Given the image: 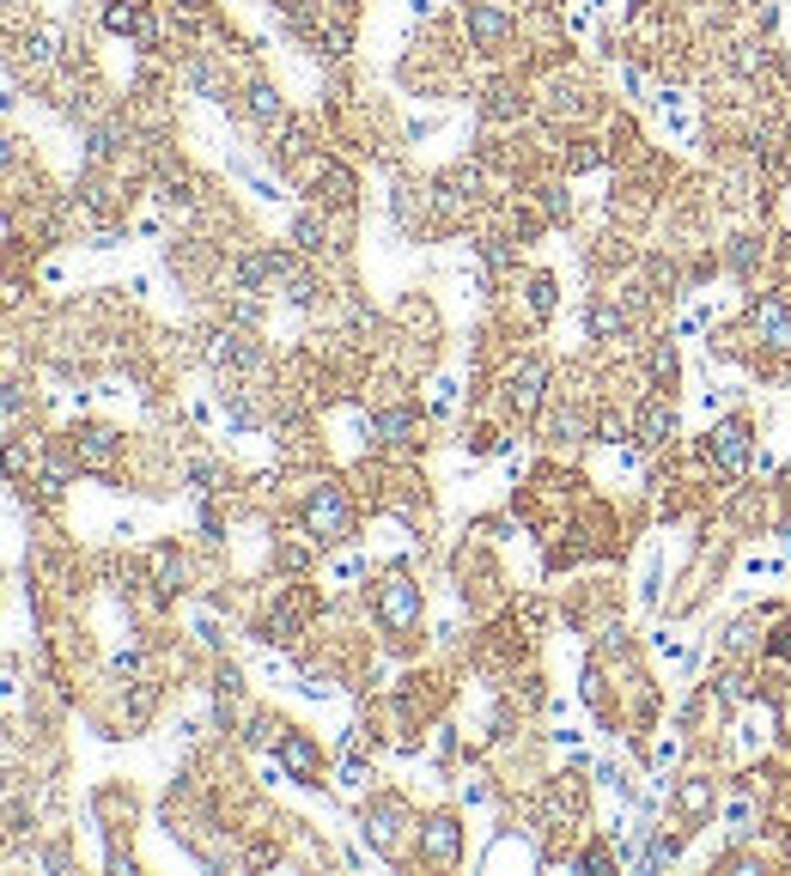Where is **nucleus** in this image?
<instances>
[{"mask_svg": "<svg viewBox=\"0 0 791 876\" xmlns=\"http://www.w3.org/2000/svg\"><path fill=\"white\" fill-rule=\"evenodd\" d=\"M651 378H658V384L676 378V354H670V347H658V354H651Z\"/></svg>", "mask_w": 791, "mask_h": 876, "instance_id": "obj_20", "label": "nucleus"}, {"mask_svg": "<svg viewBox=\"0 0 791 876\" xmlns=\"http://www.w3.org/2000/svg\"><path fill=\"white\" fill-rule=\"evenodd\" d=\"M275 761H280V767H287L299 785H323V779H316V749H311V736L287 731V736L275 743Z\"/></svg>", "mask_w": 791, "mask_h": 876, "instance_id": "obj_4", "label": "nucleus"}, {"mask_svg": "<svg viewBox=\"0 0 791 876\" xmlns=\"http://www.w3.org/2000/svg\"><path fill=\"white\" fill-rule=\"evenodd\" d=\"M469 31L481 37V49H500L512 37V13L505 7H488V0H469Z\"/></svg>", "mask_w": 791, "mask_h": 876, "instance_id": "obj_5", "label": "nucleus"}, {"mask_svg": "<svg viewBox=\"0 0 791 876\" xmlns=\"http://www.w3.org/2000/svg\"><path fill=\"white\" fill-rule=\"evenodd\" d=\"M621 329H627V317H621L615 304H591V335L597 341H615Z\"/></svg>", "mask_w": 791, "mask_h": 876, "instance_id": "obj_14", "label": "nucleus"}, {"mask_svg": "<svg viewBox=\"0 0 791 876\" xmlns=\"http://www.w3.org/2000/svg\"><path fill=\"white\" fill-rule=\"evenodd\" d=\"M74 457L86 463V469H104V463L116 457V432H104V426H86V432H74Z\"/></svg>", "mask_w": 791, "mask_h": 876, "instance_id": "obj_10", "label": "nucleus"}, {"mask_svg": "<svg viewBox=\"0 0 791 876\" xmlns=\"http://www.w3.org/2000/svg\"><path fill=\"white\" fill-rule=\"evenodd\" d=\"M706 457L725 475H743V463H749V426H743V420H718V426L706 432Z\"/></svg>", "mask_w": 791, "mask_h": 876, "instance_id": "obj_2", "label": "nucleus"}, {"mask_svg": "<svg viewBox=\"0 0 791 876\" xmlns=\"http://www.w3.org/2000/svg\"><path fill=\"white\" fill-rule=\"evenodd\" d=\"M55 43H62V37L43 25V31H31V37H25V49H19V55H25L31 67H49V62H55Z\"/></svg>", "mask_w": 791, "mask_h": 876, "instance_id": "obj_13", "label": "nucleus"}, {"mask_svg": "<svg viewBox=\"0 0 791 876\" xmlns=\"http://www.w3.org/2000/svg\"><path fill=\"white\" fill-rule=\"evenodd\" d=\"M670 439H676V414H670V408H646V420H639V445L664 451Z\"/></svg>", "mask_w": 791, "mask_h": 876, "instance_id": "obj_11", "label": "nucleus"}, {"mask_svg": "<svg viewBox=\"0 0 791 876\" xmlns=\"http://www.w3.org/2000/svg\"><path fill=\"white\" fill-rule=\"evenodd\" d=\"M597 439H603V445H621V439H627V420H615V414H609L603 426H597Z\"/></svg>", "mask_w": 791, "mask_h": 876, "instance_id": "obj_21", "label": "nucleus"}, {"mask_svg": "<svg viewBox=\"0 0 791 876\" xmlns=\"http://www.w3.org/2000/svg\"><path fill=\"white\" fill-rule=\"evenodd\" d=\"M104 25H110V31H134V25H141V13H134V0H116V7L104 13Z\"/></svg>", "mask_w": 791, "mask_h": 876, "instance_id": "obj_18", "label": "nucleus"}, {"mask_svg": "<svg viewBox=\"0 0 791 876\" xmlns=\"http://www.w3.org/2000/svg\"><path fill=\"white\" fill-rule=\"evenodd\" d=\"M371 616L383 621V633H396V640H402V633H414L421 628V585H414V578H383L378 590H371Z\"/></svg>", "mask_w": 791, "mask_h": 876, "instance_id": "obj_1", "label": "nucleus"}, {"mask_svg": "<svg viewBox=\"0 0 791 876\" xmlns=\"http://www.w3.org/2000/svg\"><path fill=\"white\" fill-rule=\"evenodd\" d=\"M213 366H256L263 359V347H256L250 335H237V329H225V335H213Z\"/></svg>", "mask_w": 791, "mask_h": 876, "instance_id": "obj_9", "label": "nucleus"}, {"mask_svg": "<svg viewBox=\"0 0 791 876\" xmlns=\"http://www.w3.org/2000/svg\"><path fill=\"white\" fill-rule=\"evenodd\" d=\"M342 7H354V0H342Z\"/></svg>", "mask_w": 791, "mask_h": 876, "instance_id": "obj_23", "label": "nucleus"}, {"mask_svg": "<svg viewBox=\"0 0 791 876\" xmlns=\"http://www.w3.org/2000/svg\"><path fill=\"white\" fill-rule=\"evenodd\" d=\"M530 304H536V317H548V311H554V280H548V275L530 280Z\"/></svg>", "mask_w": 791, "mask_h": 876, "instance_id": "obj_19", "label": "nucleus"}, {"mask_svg": "<svg viewBox=\"0 0 791 876\" xmlns=\"http://www.w3.org/2000/svg\"><path fill=\"white\" fill-rule=\"evenodd\" d=\"M457 846H463V834H457V822H450V816H433V822L421 828V858L457 864Z\"/></svg>", "mask_w": 791, "mask_h": 876, "instance_id": "obj_8", "label": "nucleus"}, {"mask_svg": "<svg viewBox=\"0 0 791 876\" xmlns=\"http://www.w3.org/2000/svg\"><path fill=\"white\" fill-rule=\"evenodd\" d=\"M512 402L524 408V414H530V408L542 402V366H524V372H517V378H512Z\"/></svg>", "mask_w": 791, "mask_h": 876, "instance_id": "obj_12", "label": "nucleus"}, {"mask_svg": "<svg viewBox=\"0 0 791 876\" xmlns=\"http://www.w3.org/2000/svg\"><path fill=\"white\" fill-rule=\"evenodd\" d=\"M250 117L263 122V129H275V122H280V92H275V86H256V92H250Z\"/></svg>", "mask_w": 791, "mask_h": 876, "instance_id": "obj_15", "label": "nucleus"}, {"mask_svg": "<svg viewBox=\"0 0 791 876\" xmlns=\"http://www.w3.org/2000/svg\"><path fill=\"white\" fill-rule=\"evenodd\" d=\"M378 432L390 439V445H409V439H414V414H378Z\"/></svg>", "mask_w": 791, "mask_h": 876, "instance_id": "obj_16", "label": "nucleus"}, {"mask_svg": "<svg viewBox=\"0 0 791 876\" xmlns=\"http://www.w3.org/2000/svg\"><path fill=\"white\" fill-rule=\"evenodd\" d=\"M402 822H409V816H402V803L383 798L378 810H366V840H371L378 852H396V840H402Z\"/></svg>", "mask_w": 791, "mask_h": 876, "instance_id": "obj_7", "label": "nucleus"}, {"mask_svg": "<svg viewBox=\"0 0 791 876\" xmlns=\"http://www.w3.org/2000/svg\"><path fill=\"white\" fill-rule=\"evenodd\" d=\"M755 329H761L767 347L791 354V304L786 299H761V304H755Z\"/></svg>", "mask_w": 791, "mask_h": 876, "instance_id": "obj_6", "label": "nucleus"}, {"mask_svg": "<svg viewBox=\"0 0 791 876\" xmlns=\"http://www.w3.org/2000/svg\"><path fill=\"white\" fill-rule=\"evenodd\" d=\"M292 244H299V250H323V225H316L311 213H304V220L292 225Z\"/></svg>", "mask_w": 791, "mask_h": 876, "instance_id": "obj_17", "label": "nucleus"}, {"mask_svg": "<svg viewBox=\"0 0 791 876\" xmlns=\"http://www.w3.org/2000/svg\"><path fill=\"white\" fill-rule=\"evenodd\" d=\"M304 523H311V536H316V542L347 536V499H342V487H323V494H311V506H304Z\"/></svg>", "mask_w": 791, "mask_h": 876, "instance_id": "obj_3", "label": "nucleus"}, {"mask_svg": "<svg viewBox=\"0 0 791 876\" xmlns=\"http://www.w3.org/2000/svg\"><path fill=\"white\" fill-rule=\"evenodd\" d=\"M177 7H183V13H201V7H208V0H177Z\"/></svg>", "mask_w": 791, "mask_h": 876, "instance_id": "obj_22", "label": "nucleus"}, {"mask_svg": "<svg viewBox=\"0 0 791 876\" xmlns=\"http://www.w3.org/2000/svg\"><path fill=\"white\" fill-rule=\"evenodd\" d=\"M786 475H791V469H786Z\"/></svg>", "mask_w": 791, "mask_h": 876, "instance_id": "obj_24", "label": "nucleus"}]
</instances>
